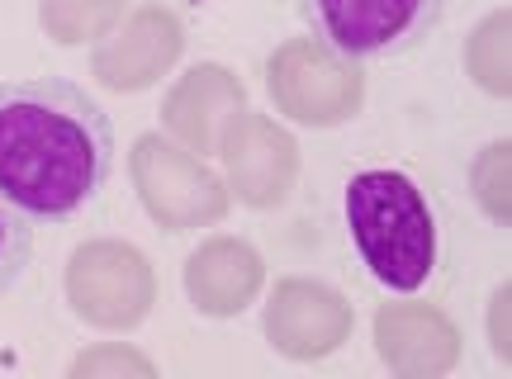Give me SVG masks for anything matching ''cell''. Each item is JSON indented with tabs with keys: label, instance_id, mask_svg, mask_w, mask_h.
Instances as JSON below:
<instances>
[{
	"label": "cell",
	"instance_id": "cell-1",
	"mask_svg": "<svg viewBox=\"0 0 512 379\" xmlns=\"http://www.w3.org/2000/svg\"><path fill=\"white\" fill-rule=\"evenodd\" d=\"M114 124L67 76H19L0 86V204L34 228H62L105 195Z\"/></svg>",
	"mask_w": 512,
	"mask_h": 379
},
{
	"label": "cell",
	"instance_id": "cell-2",
	"mask_svg": "<svg viewBox=\"0 0 512 379\" xmlns=\"http://www.w3.org/2000/svg\"><path fill=\"white\" fill-rule=\"evenodd\" d=\"M342 223L366 275L389 294H418L437 275V204L399 166H366L342 190Z\"/></svg>",
	"mask_w": 512,
	"mask_h": 379
},
{
	"label": "cell",
	"instance_id": "cell-3",
	"mask_svg": "<svg viewBox=\"0 0 512 379\" xmlns=\"http://www.w3.org/2000/svg\"><path fill=\"white\" fill-rule=\"evenodd\" d=\"M451 0H304L313 34L347 62H384L413 53Z\"/></svg>",
	"mask_w": 512,
	"mask_h": 379
},
{
	"label": "cell",
	"instance_id": "cell-4",
	"mask_svg": "<svg viewBox=\"0 0 512 379\" xmlns=\"http://www.w3.org/2000/svg\"><path fill=\"white\" fill-rule=\"evenodd\" d=\"M29 261H34V223H24L10 204H0V294H10L24 280Z\"/></svg>",
	"mask_w": 512,
	"mask_h": 379
}]
</instances>
